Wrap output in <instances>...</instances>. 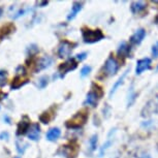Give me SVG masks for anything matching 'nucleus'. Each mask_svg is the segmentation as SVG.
Instances as JSON below:
<instances>
[{"mask_svg":"<svg viewBox=\"0 0 158 158\" xmlns=\"http://www.w3.org/2000/svg\"><path fill=\"white\" fill-rule=\"evenodd\" d=\"M40 122H43L44 124H48L51 120V116L49 114V112H44L40 116Z\"/></svg>","mask_w":158,"mask_h":158,"instance_id":"nucleus-28","label":"nucleus"},{"mask_svg":"<svg viewBox=\"0 0 158 158\" xmlns=\"http://www.w3.org/2000/svg\"><path fill=\"white\" fill-rule=\"evenodd\" d=\"M88 119V112L87 111H80L77 112L73 117H71L69 120L66 121L65 126L68 129H79L86 123Z\"/></svg>","mask_w":158,"mask_h":158,"instance_id":"nucleus-1","label":"nucleus"},{"mask_svg":"<svg viewBox=\"0 0 158 158\" xmlns=\"http://www.w3.org/2000/svg\"><path fill=\"white\" fill-rule=\"evenodd\" d=\"M83 8V2H79V1H74L73 3V6H71V10L70 13L68 14L67 16V21H71L73 20L74 18L77 16V14L82 10Z\"/></svg>","mask_w":158,"mask_h":158,"instance_id":"nucleus-15","label":"nucleus"},{"mask_svg":"<svg viewBox=\"0 0 158 158\" xmlns=\"http://www.w3.org/2000/svg\"><path fill=\"white\" fill-rule=\"evenodd\" d=\"M116 132V128H114V129H112L111 130V132L109 133V135H108V139L106 141V143L101 146V148H100V150H99V156L100 157H102L104 154H106V150L111 147L112 146V144H113V135Z\"/></svg>","mask_w":158,"mask_h":158,"instance_id":"nucleus-16","label":"nucleus"},{"mask_svg":"<svg viewBox=\"0 0 158 158\" xmlns=\"http://www.w3.org/2000/svg\"><path fill=\"white\" fill-rule=\"evenodd\" d=\"M97 144H98V135H93L89 139V149H90L91 152H94L97 148Z\"/></svg>","mask_w":158,"mask_h":158,"instance_id":"nucleus-24","label":"nucleus"},{"mask_svg":"<svg viewBox=\"0 0 158 158\" xmlns=\"http://www.w3.org/2000/svg\"><path fill=\"white\" fill-rule=\"evenodd\" d=\"M157 70H158V65H157Z\"/></svg>","mask_w":158,"mask_h":158,"instance_id":"nucleus-37","label":"nucleus"},{"mask_svg":"<svg viewBox=\"0 0 158 158\" xmlns=\"http://www.w3.org/2000/svg\"><path fill=\"white\" fill-rule=\"evenodd\" d=\"M151 102L153 103V106H150V104H147L146 106V108H145V110L147 112V115H149V113H152V112H155V113H157L158 114V96L156 97V99H153V100H151Z\"/></svg>","mask_w":158,"mask_h":158,"instance_id":"nucleus-20","label":"nucleus"},{"mask_svg":"<svg viewBox=\"0 0 158 158\" xmlns=\"http://www.w3.org/2000/svg\"><path fill=\"white\" fill-rule=\"evenodd\" d=\"M15 30H16V27H15V25L11 23L3 26V27L0 29V38H3L5 36H7L8 34H10L11 32Z\"/></svg>","mask_w":158,"mask_h":158,"instance_id":"nucleus-19","label":"nucleus"},{"mask_svg":"<svg viewBox=\"0 0 158 158\" xmlns=\"http://www.w3.org/2000/svg\"><path fill=\"white\" fill-rule=\"evenodd\" d=\"M136 99V93L133 90V87L131 86L130 89H129V92H128V96H127V106L129 108V106H132V103L135 102Z\"/></svg>","mask_w":158,"mask_h":158,"instance_id":"nucleus-21","label":"nucleus"},{"mask_svg":"<svg viewBox=\"0 0 158 158\" xmlns=\"http://www.w3.org/2000/svg\"><path fill=\"white\" fill-rule=\"evenodd\" d=\"M74 46L76 44L68 40H62L58 46V56L60 58H68L74 49Z\"/></svg>","mask_w":158,"mask_h":158,"instance_id":"nucleus-6","label":"nucleus"},{"mask_svg":"<svg viewBox=\"0 0 158 158\" xmlns=\"http://www.w3.org/2000/svg\"><path fill=\"white\" fill-rule=\"evenodd\" d=\"M27 136L30 141L33 142H38L40 139V126L38 125V123H33L31 124L30 128H29Z\"/></svg>","mask_w":158,"mask_h":158,"instance_id":"nucleus-11","label":"nucleus"},{"mask_svg":"<svg viewBox=\"0 0 158 158\" xmlns=\"http://www.w3.org/2000/svg\"><path fill=\"white\" fill-rule=\"evenodd\" d=\"M3 119H4V121H5V123H7V124H10V117H8V116L7 115H5L4 116V117H3Z\"/></svg>","mask_w":158,"mask_h":158,"instance_id":"nucleus-33","label":"nucleus"},{"mask_svg":"<svg viewBox=\"0 0 158 158\" xmlns=\"http://www.w3.org/2000/svg\"><path fill=\"white\" fill-rule=\"evenodd\" d=\"M28 144L27 143H24L23 141H20V139H17L16 141V147H17V151L19 152V154H24L26 151V149L28 148Z\"/></svg>","mask_w":158,"mask_h":158,"instance_id":"nucleus-23","label":"nucleus"},{"mask_svg":"<svg viewBox=\"0 0 158 158\" xmlns=\"http://www.w3.org/2000/svg\"><path fill=\"white\" fill-rule=\"evenodd\" d=\"M152 56H154L155 58L158 57V41L155 44H153V47H152Z\"/></svg>","mask_w":158,"mask_h":158,"instance_id":"nucleus-30","label":"nucleus"},{"mask_svg":"<svg viewBox=\"0 0 158 158\" xmlns=\"http://www.w3.org/2000/svg\"><path fill=\"white\" fill-rule=\"evenodd\" d=\"M2 13H3V10H2L1 7H0V17H1V15H2Z\"/></svg>","mask_w":158,"mask_h":158,"instance_id":"nucleus-35","label":"nucleus"},{"mask_svg":"<svg viewBox=\"0 0 158 158\" xmlns=\"http://www.w3.org/2000/svg\"><path fill=\"white\" fill-rule=\"evenodd\" d=\"M7 83V73L0 69V88H3Z\"/></svg>","mask_w":158,"mask_h":158,"instance_id":"nucleus-25","label":"nucleus"},{"mask_svg":"<svg viewBox=\"0 0 158 158\" xmlns=\"http://www.w3.org/2000/svg\"><path fill=\"white\" fill-rule=\"evenodd\" d=\"M52 63H53L52 57H50V56H48V55L44 56V57H41L40 59H38V61H36L34 71L35 73H40L41 70L47 69V68H49L51 65H52Z\"/></svg>","mask_w":158,"mask_h":158,"instance_id":"nucleus-7","label":"nucleus"},{"mask_svg":"<svg viewBox=\"0 0 158 158\" xmlns=\"http://www.w3.org/2000/svg\"><path fill=\"white\" fill-rule=\"evenodd\" d=\"M145 36H146V30L144 28H139L130 36L129 43L131 44H133V46H139V44H141L142 41L144 40Z\"/></svg>","mask_w":158,"mask_h":158,"instance_id":"nucleus-10","label":"nucleus"},{"mask_svg":"<svg viewBox=\"0 0 158 158\" xmlns=\"http://www.w3.org/2000/svg\"><path fill=\"white\" fill-rule=\"evenodd\" d=\"M87 56H88V53L87 52H83V53H80V54H77L76 56V60L77 61H83V60H85L86 58H87Z\"/></svg>","mask_w":158,"mask_h":158,"instance_id":"nucleus-29","label":"nucleus"},{"mask_svg":"<svg viewBox=\"0 0 158 158\" xmlns=\"http://www.w3.org/2000/svg\"><path fill=\"white\" fill-rule=\"evenodd\" d=\"M82 37L84 43L86 44H95L104 38L102 31L99 29L92 30L90 28H83L82 29Z\"/></svg>","mask_w":158,"mask_h":158,"instance_id":"nucleus-2","label":"nucleus"},{"mask_svg":"<svg viewBox=\"0 0 158 158\" xmlns=\"http://www.w3.org/2000/svg\"><path fill=\"white\" fill-rule=\"evenodd\" d=\"M146 7H147V4L143 1H133L130 4V10L135 15L143 13L146 10Z\"/></svg>","mask_w":158,"mask_h":158,"instance_id":"nucleus-17","label":"nucleus"},{"mask_svg":"<svg viewBox=\"0 0 158 158\" xmlns=\"http://www.w3.org/2000/svg\"><path fill=\"white\" fill-rule=\"evenodd\" d=\"M91 70H92V67L91 66H89V65H85V66L82 67L81 71H80V77H81L82 79H84V77H88L89 74H90Z\"/></svg>","mask_w":158,"mask_h":158,"instance_id":"nucleus-26","label":"nucleus"},{"mask_svg":"<svg viewBox=\"0 0 158 158\" xmlns=\"http://www.w3.org/2000/svg\"><path fill=\"white\" fill-rule=\"evenodd\" d=\"M139 158H152V157H151V155H150V154H148V153H143Z\"/></svg>","mask_w":158,"mask_h":158,"instance_id":"nucleus-32","label":"nucleus"},{"mask_svg":"<svg viewBox=\"0 0 158 158\" xmlns=\"http://www.w3.org/2000/svg\"><path fill=\"white\" fill-rule=\"evenodd\" d=\"M119 68H120V64H119V62L117 61V59L115 57H113V55H111L106 60V62H104L103 73H106V76H109V77L115 76V74L118 73Z\"/></svg>","mask_w":158,"mask_h":158,"instance_id":"nucleus-4","label":"nucleus"},{"mask_svg":"<svg viewBox=\"0 0 158 158\" xmlns=\"http://www.w3.org/2000/svg\"><path fill=\"white\" fill-rule=\"evenodd\" d=\"M128 71H129V68H127V69L125 70L123 73H122V76L118 79V81H116V83L114 84V86H113V87H112L111 91H110V93H109L110 98H113V96H114L115 93H116V92H117L118 88L120 87L121 85H123V83H124V81H125V77H126L127 73H128Z\"/></svg>","mask_w":158,"mask_h":158,"instance_id":"nucleus-13","label":"nucleus"},{"mask_svg":"<svg viewBox=\"0 0 158 158\" xmlns=\"http://www.w3.org/2000/svg\"><path fill=\"white\" fill-rule=\"evenodd\" d=\"M4 96H7V95H6V94H3V93H1V92H0V101L3 99V97H4Z\"/></svg>","mask_w":158,"mask_h":158,"instance_id":"nucleus-34","label":"nucleus"},{"mask_svg":"<svg viewBox=\"0 0 158 158\" xmlns=\"http://www.w3.org/2000/svg\"><path fill=\"white\" fill-rule=\"evenodd\" d=\"M15 158H21V157H15Z\"/></svg>","mask_w":158,"mask_h":158,"instance_id":"nucleus-36","label":"nucleus"},{"mask_svg":"<svg viewBox=\"0 0 158 158\" xmlns=\"http://www.w3.org/2000/svg\"><path fill=\"white\" fill-rule=\"evenodd\" d=\"M117 54L122 57H129L130 54V46L128 44L126 41H122V43L119 44V48L117 50Z\"/></svg>","mask_w":158,"mask_h":158,"instance_id":"nucleus-18","label":"nucleus"},{"mask_svg":"<svg viewBox=\"0 0 158 158\" xmlns=\"http://www.w3.org/2000/svg\"><path fill=\"white\" fill-rule=\"evenodd\" d=\"M8 139H10V133L7 131H3V132L0 133V139L1 141H8Z\"/></svg>","mask_w":158,"mask_h":158,"instance_id":"nucleus-31","label":"nucleus"},{"mask_svg":"<svg viewBox=\"0 0 158 158\" xmlns=\"http://www.w3.org/2000/svg\"><path fill=\"white\" fill-rule=\"evenodd\" d=\"M31 124H30V120L28 119L27 116H24L22 118L19 123H18V126H17V132L16 135L18 136L20 135H27L29 128H30Z\"/></svg>","mask_w":158,"mask_h":158,"instance_id":"nucleus-9","label":"nucleus"},{"mask_svg":"<svg viewBox=\"0 0 158 158\" xmlns=\"http://www.w3.org/2000/svg\"><path fill=\"white\" fill-rule=\"evenodd\" d=\"M60 135H61L60 128L53 127V128H50V129L48 130V132L46 135V139L49 142H56L59 138H60Z\"/></svg>","mask_w":158,"mask_h":158,"instance_id":"nucleus-14","label":"nucleus"},{"mask_svg":"<svg viewBox=\"0 0 158 158\" xmlns=\"http://www.w3.org/2000/svg\"><path fill=\"white\" fill-rule=\"evenodd\" d=\"M103 95L102 89L99 86L93 84L92 85V89L88 92L86 95V99L84 101L85 106H96L98 101Z\"/></svg>","mask_w":158,"mask_h":158,"instance_id":"nucleus-3","label":"nucleus"},{"mask_svg":"<svg viewBox=\"0 0 158 158\" xmlns=\"http://www.w3.org/2000/svg\"><path fill=\"white\" fill-rule=\"evenodd\" d=\"M49 81H50V79H49V77L48 76H43V77H40V79L37 80V83H36V86H37V88L38 89H44V88H46L48 84H49Z\"/></svg>","mask_w":158,"mask_h":158,"instance_id":"nucleus-22","label":"nucleus"},{"mask_svg":"<svg viewBox=\"0 0 158 158\" xmlns=\"http://www.w3.org/2000/svg\"><path fill=\"white\" fill-rule=\"evenodd\" d=\"M77 66V61L76 58H69L67 59L64 63L59 65L58 67V73L60 74V77H63L65 74L68 73L71 70H74Z\"/></svg>","mask_w":158,"mask_h":158,"instance_id":"nucleus-5","label":"nucleus"},{"mask_svg":"<svg viewBox=\"0 0 158 158\" xmlns=\"http://www.w3.org/2000/svg\"><path fill=\"white\" fill-rule=\"evenodd\" d=\"M27 52L29 57H33V56H35L38 53V48L36 44H31L30 47H28Z\"/></svg>","mask_w":158,"mask_h":158,"instance_id":"nucleus-27","label":"nucleus"},{"mask_svg":"<svg viewBox=\"0 0 158 158\" xmlns=\"http://www.w3.org/2000/svg\"><path fill=\"white\" fill-rule=\"evenodd\" d=\"M28 82H29L28 77H22V76H16L15 79L13 80V82H11L10 89L11 90H17V89H19L20 87H22V86L26 85Z\"/></svg>","mask_w":158,"mask_h":158,"instance_id":"nucleus-12","label":"nucleus"},{"mask_svg":"<svg viewBox=\"0 0 158 158\" xmlns=\"http://www.w3.org/2000/svg\"><path fill=\"white\" fill-rule=\"evenodd\" d=\"M151 64H152V61L149 57H145V58L139 59V60L136 61L135 74L136 76H139V74H142L144 71L150 69Z\"/></svg>","mask_w":158,"mask_h":158,"instance_id":"nucleus-8","label":"nucleus"}]
</instances>
